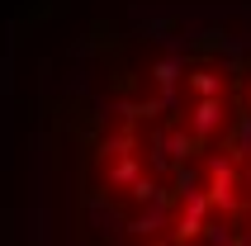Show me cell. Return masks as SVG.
<instances>
[{"instance_id":"3","label":"cell","mask_w":251,"mask_h":246,"mask_svg":"<svg viewBox=\"0 0 251 246\" xmlns=\"http://www.w3.org/2000/svg\"><path fill=\"white\" fill-rule=\"evenodd\" d=\"M100 171H104V190H128V185L142 175V156H138V151H128V156L100 166Z\"/></svg>"},{"instance_id":"6","label":"cell","mask_w":251,"mask_h":246,"mask_svg":"<svg viewBox=\"0 0 251 246\" xmlns=\"http://www.w3.org/2000/svg\"><path fill=\"white\" fill-rule=\"evenodd\" d=\"M119 114H128V123H152L161 114V99H119Z\"/></svg>"},{"instance_id":"1","label":"cell","mask_w":251,"mask_h":246,"mask_svg":"<svg viewBox=\"0 0 251 246\" xmlns=\"http://www.w3.org/2000/svg\"><path fill=\"white\" fill-rule=\"evenodd\" d=\"M227 95H204V99H195L190 104V114H185V128L199 137V142H213V137L227 128Z\"/></svg>"},{"instance_id":"8","label":"cell","mask_w":251,"mask_h":246,"mask_svg":"<svg viewBox=\"0 0 251 246\" xmlns=\"http://www.w3.org/2000/svg\"><path fill=\"white\" fill-rule=\"evenodd\" d=\"M147 246H171V237H161V242H152V237H147Z\"/></svg>"},{"instance_id":"9","label":"cell","mask_w":251,"mask_h":246,"mask_svg":"<svg viewBox=\"0 0 251 246\" xmlns=\"http://www.w3.org/2000/svg\"><path fill=\"white\" fill-rule=\"evenodd\" d=\"M247 109H251V81H247Z\"/></svg>"},{"instance_id":"7","label":"cell","mask_w":251,"mask_h":246,"mask_svg":"<svg viewBox=\"0 0 251 246\" xmlns=\"http://www.w3.org/2000/svg\"><path fill=\"white\" fill-rule=\"evenodd\" d=\"M223 246H251V242H247V232H227V242H223Z\"/></svg>"},{"instance_id":"2","label":"cell","mask_w":251,"mask_h":246,"mask_svg":"<svg viewBox=\"0 0 251 246\" xmlns=\"http://www.w3.org/2000/svg\"><path fill=\"white\" fill-rule=\"evenodd\" d=\"M180 85H185L195 99H204V95H227V71L213 67V62H185Z\"/></svg>"},{"instance_id":"4","label":"cell","mask_w":251,"mask_h":246,"mask_svg":"<svg viewBox=\"0 0 251 246\" xmlns=\"http://www.w3.org/2000/svg\"><path fill=\"white\" fill-rule=\"evenodd\" d=\"M180 71H185V57H156L152 67H147V81L156 90H176L180 85Z\"/></svg>"},{"instance_id":"5","label":"cell","mask_w":251,"mask_h":246,"mask_svg":"<svg viewBox=\"0 0 251 246\" xmlns=\"http://www.w3.org/2000/svg\"><path fill=\"white\" fill-rule=\"evenodd\" d=\"M128 151H138V133H133V128H119V133H109L104 142H100V166L119 161V156H128Z\"/></svg>"}]
</instances>
